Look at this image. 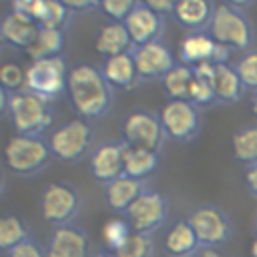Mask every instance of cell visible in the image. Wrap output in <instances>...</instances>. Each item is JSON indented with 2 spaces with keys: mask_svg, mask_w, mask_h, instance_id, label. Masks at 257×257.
<instances>
[{
  "mask_svg": "<svg viewBox=\"0 0 257 257\" xmlns=\"http://www.w3.org/2000/svg\"><path fill=\"white\" fill-rule=\"evenodd\" d=\"M30 235L28 223L18 215H2L0 217V251L8 253L26 241Z\"/></svg>",
  "mask_w": 257,
  "mask_h": 257,
  "instance_id": "4316f807",
  "label": "cell"
},
{
  "mask_svg": "<svg viewBox=\"0 0 257 257\" xmlns=\"http://www.w3.org/2000/svg\"><path fill=\"white\" fill-rule=\"evenodd\" d=\"M235 70L243 82L245 88H251L253 92L257 90V50H249L245 52L237 64H235Z\"/></svg>",
  "mask_w": 257,
  "mask_h": 257,
  "instance_id": "d6a6232c",
  "label": "cell"
},
{
  "mask_svg": "<svg viewBox=\"0 0 257 257\" xmlns=\"http://www.w3.org/2000/svg\"><path fill=\"white\" fill-rule=\"evenodd\" d=\"M66 92L74 110L84 120L100 118L112 104V90L102 72L90 64H76L68 70Z\"/></svg>",
  "mask_w": 257,
  "mask_h": 257,
  "instance_id": "6da1fadb",
  "label": "cell"
},
{
  "mask_svg": "<svg viewBox=\"0 0 257 257\" xmlns=\"http://www.w3.org/2000/svg\"><path fill=\"white\" fill-rule=\"evenodd\" d=\"M209 34L213 36L215 42H219L231 50L233 48L243 50L253 40L251 24L239 12V8H233L229 4H219L215 8L211 24H209Z\"/></svg>",
  "mask_w": 257,
  "mask_h": 257,
  "instance_id": "52a82bcc",
  "label": "cell"
},
{
  "mask_svg": "<svg viewBox=\"0 0 257 257\" xmlns=\"http://www.w3.org/2000/svg\"><path fill=\"white\" fill-rule=\"evenodd\" d=\"M139 2L143 6H147L149 10L157 12L159 16H165V14H173L177 0H139Z\"/></svg>",
  "mask_w": 257,
  "mask_h": 257,
  "instance_id": "8d00e7d4",
  "label": "cell"
},
{
  "mask_svg": "<svg viewBox=\"0 0 257 257\" xmlns=\"http://www.w3.org/2000/svg\"><path fill=\"white\" fill-rule=\"evenodd\" d=\"M251 110H253V114H255V118H257V90H255L253 96H251Z\"/></svg>",
  "mask_w": 257,
  "mask_h": 257,
  "instance_id": "7bdbcfd3",
  "label": "cell"
},
{
  "mask_svg": "<svg viewBox=\"0 0 257 257\" xmlns=\"http://www.w3.org/2000/svg\"><path fill=\"white\" fill-rule=\"evenodd\" d=\"M217 42L211 34L191 32L179 42V60L187 66H197L201 62H213Z\"/></svg>",
  "mask_w": 257,
  "mask_h": 257,
  "instance_id": "ffe728a7",
  "label": "cell"
},
{
  "mask_svg": "<svg viewBox=\"0 0 257 257\" xmlns=\"http://www.w3.org/2000/svg\"><path fill=\"white\" fill-rule=\"evenodd\" d=\"M8 102H10V92L0 84V118L8 112Z\"/></svg>",
  "mask_w": 257,
  "mask_h": 257,
  "instance_id": "ab89813d",
  "label": "cell"
},
{
  "mask_svg": "<svg viewBox=\"0 0 257 257\" xmlns=\"http://www.w3.org/2000/svg\"><path fill=\"white\" fill-rule=\"evenodd\" d=\"M135 233L155 235L169 219V201L159 191L147 189L122 215Z\"/></svg>",
  "mask_w": 257,
  "mask_h": 257,
  "instance_id": "9c48e42d",
  "label": "cell"
},
{
  "mask_svg": "<svg viewBox=\"0 0 257 257\" xmlns=\"http://www.w3.org/2000/svg\"><path fill=\"white\" fill-rule=\"evenodd\" d=\"M163 88L169 94V98L177 100H189V90L193 82V68L187 64H175L163 78Z\"/></svg>",
  "mask_w": 257,
  "mask_h": 257,
  "instance_id": "f1b7e54d",
  "label": "cell"
},
{
  "mask_svg": "<svg viewBox=\"0 0 257 257\" xmlns=\"http://www.w3.org/2000/svg\"><path fill=\"white\" fill-rule=\"evenodd\" d=\"M8 116L16 128V135L42 137V133L52 124L50 100L30 90L12 92L8 102Z\"/></svg>",
  "mask_w": 257,
  "mask_h": 257,
  "instance_id": "3957f363",
  "label": "cell"
},
{
  "mask_svg": "<svg viewBox=\"0 0 257 257\" xmlns=\"http://www.w3.org/2000/svg\"><path fill=\"white\" fill-rule=\"evenodd\" d=\"M80 195L66 183H50L40 197L42 219L54 227L70 225L80 213Z\"/></svg>",
  "mask_w": 257,
  "mask_h": 257,
  "instance_id": "30bf717a",
  "label": "cell"
},
{
  "mask_svg": "<svg viewBox=\"0 0 257 257\" xmlns=\"http://www.w3.org/2000/svg\"><path fill=\"white\" fill-rule=\"evenodd\" d=\"M38 24L32 16H28L26 12H20V10H14L10 14H6L2 20H0V36L4 42L16 46V48H26L32 38L36 36L38 32Z\"/></svg>",
  "mask_w": 257,
  "mask_h": 257,
  "instance_id": "2e32d148",
  "label": "cell"
},
{
  "mask_svg": "<svg viewBox=\"0 0 257 257\" xmlns=\"http://www.w3.org/2000/svg\"><path fill=\"white\" fill-rule=\"evenodd\" d=\"M70 12H86L92 8H100V0H60Z\"/></svg>",
  "mask_w": 257,
  "mask_h": 257,
  "instance_id": "74e56055",
  "label": "cell"
},
{
  "mask_svg": "<svg viewBox=\"0 0 257 257\" xmlns=\"http://www.w3.org/2000/svg\"><path fill=\"white\" fill-rule=\"evenodd\" d=\"M159 153L143 147H128L124 157V175L147 181L157 169H159Z\"/></svg>",
  "mask_w": 257,
  "mask_h": 257,
  "instance_id": "d4e9b609",
  "label": "cell"
},
{
  "mask_svg": "<svg viewBox=\"0 0 257 257\" xmlns=\"http://www.w3.org/2000/svg\"><path fill=\"white\" fill-rule=\"evenodd\" d=\"M159 120L169 139L189 143L201 131V108L191 100L169 98L159 110Z\"/></svg>",
  "mask_w": 257,
  "mask_h": 257,
  "instance_id": "ba28073f",
  "label": "cell"
},
{
  "mask_svg": "<svg viewBox=\"0 0 257 257\" xmlns=\"http://www.w3.org/2000/svg\"><path fill=\"white\" fill-rule=\"evenodd\" d=\"M14 4L12 6H20V4H28V2H32V0H12Z\"/></svg>",
  "mask_w": 257,
  "mask_h": 257,
  "instance_id": "7dc6e473",
  "label": "cell"
},
{
  "mask_svg": "<svg viewBox=\"0 0 257 257\" xmlns=\"http://www.w3.org/2000/svg\"><path fill=\"white\" fill-rule=\"evenodd\" d=\"M90 241L78 225L54 227L46 245V257H88Z\"/></svg>",
  "mask_w": 257,
  "mask_h": 257,
  "instance_id": "5bb4252c",
  "label": "cell"
},
{
  "mask_svg": "<svg viewBox=\"0 0 257 257\" xmlns=\"http://www.w3.org/2000/svg\"><path fill=\"white\" fill-rule=\"evenodd\" d=\"M231 149H233V157L239 163L247 167L257 165V124L239 128L231 139Z\"/></svg>",
  "mask_w": 257,
  "mask_h": 257,
  "instance_id": "83f0119b",
  "label": "cell"
},
{
  "mask_svg": "<svg viewBox=\"0 0 257 257\" xmlns=\"http://www.w3.org/2000/svg\"><path fill=\"white\" fill-rule=\"evenodd\" d=\"M201 245L189 221H175L165 235V251L171 257H195Z\"/></svg>",
  "mask_w": 257,
  "mask_h": 257,
  "instance_id": "7402d4cb",
  "label": "cell"
},
{
  "mask_svg": "<svg viewBox=\"0 0 257 257\" xmlns=\"http://www.w3.org/2000/svg\"><path fill=\"white\" fill-rule=\"evenodd\" d=\"M213 86L219 102H239L245 92V86L235 66H229V64H217Z\"/></svg>",
  "mask_w": 257,
  "mask_h": 257,
  "instance_id": "484cf974",
  "label": "cell"
},
{
  "mask_svg": "<svg viewBox=\"0 0 257 257\" xmlns=\"http://www.w3.org/2000/svg\"><path fill=\"white\" fill-rule=\"evenodd\" d=\"M92 128L84 118H70L56 126L48 137V147L54 159L62 163H80L92 153Z\"/></svg>",
  "mask_w": 257,
  "mask_h": 257,
  "instance_id": "277c9868",
  "label": "cell"
},
{
  "mask_svg": "<svg viewBox=\"0 0 257 257\" xmlns=\"http://www.w3.org/2000/svg\"><path fill=\"white\" fill-rule=\"evenodd\" d=\"M213 12L215 6L211 4V0H177L173 16L181 26L199 32L203 28H209Z\"/></svg>",
  "mask_w": 257,
  "mask_h": 257,
  "instance_id": "44dd1931",
  "label": "cell"
},
{
  "mask_svg": "<svg viewBox=\"0 0 257 257\" xmlns=\"http://www.w3.org/2000/svg\"><path fill=\"white\" fill-rule=\"evenodd\" d=\"M245 183H247L249 191L253 193V197L257 199V165L247 167V171H245Z\"/></svg>",
  "mask_w": 257,
  "mask_h": 257,
  "instance_id": "f35d334b",
  "label": "cell"
},
{
  "mask_svg": "<svg viewBox=\"0 0 257 257\" xmlns=\"http://www.w3.org/2000/svg\"><path fill=\"white\" fill-rule=\"evenodd\" d=\"M131 46H133V42H131V36L122 22H108V24L100 26V30L94 38V50L104 58L131 52Z\"/></svg>",
  "mask_w": 257,
  "mask_h": 257,
  "instance_id": "603a6c76",
  "label": "cell"
},
{
  "mask_svg": "<svg viewBox=\"0 0 257 257\" xmlns=\"http://www.w3.org/2000/svg\"><path fill=\"white\" fill-rule=\"evenodd\" d=\"M131 233H133V229H131L128 221L122 215L120 217H112L102 225V241H104V245H106V249L110 253H116L126 243Z\"/></svg>",
  "mask_w": 257,
  "mask_h": 257,
  "instance_id": "f546056e",
  "label": "cell"
},
{
  "mask_svg": "<svg viewBox=\"0 0 257 257\" xmlns=\"http://www.w3.org/2000/svg\"><path fill=\"white\" fill-rule=\"evenodd\" d=\"M4 159L8 169L18 177H34L42 173L54 159L48 141L42 137L14 135L4 147Z\"/></svg>",
  "mask_w": 257,
  "mask_h": 257,
  "instance_id": "7a4b0ae2",
  "label": "cell"
},
{
  "mask_svg": "<svg viewBox=\"0 0 257 257\" xmlns=\"http://www.w3.org/2000/svg\"><path fill=\"white\" fill-rule=\"evenodd\" d=\"M116 257H153L155 255V239L145 233H131L126 243L114 253Z\"/></svg>",
  "mask_w": 257,
  "mask_h": 257,
  "instance_id": "4dcf8cb0",
  "label": "cell"
},
{
  "mask_svg": "<svg viewBox=\"0 0 257 257\" xmlns=\"http://www.w3.org/2000/svg\"><path fill=\"white\" fill-rule=\"evenodd\" d=\"M126 149H128V145L124 141H110V143H102L96 149H92V153L88 157L92 177L102 185H108L114 179L122 177Z\"/></svg>",
  "mask_w": 257,
  "mask_h": 257,
  "instance_id": "7c38bea8",
  "label": "cell"
},
{
  "mask_svg": "<svg viewBox=\"0 0 257 257\" xmlns=\"http://www.w3.org/2000/svg\"><path fill=\"white\" fill-rule=\"evenodd\" d=\"M255 235H257V217H255Z\"/></svg>",
  "mask_w": 257,
  "mask_h": 257,
  "instance_id": "c3c4849f",
  "label": "cell"
},
{
  "mask_svg": "<svg viewBox=\"0 0 257 257\" xmlns=\"http://www.w3.org/2000/svg\"><path fill=\"white\" fill-rule=\"evenodd\" d=\"M0 84L12 94V92H20L24 90L26 84V70H22L18 64L8 62L0 66Z\"/></svg>",
  "mask_w": 257,
  "mask_h": 257,
  "instance_id": "836d02e7",
  "label": "cell"
},
{
  "mask_svg": "<svg viewBox=\"0 0 257 257\" xmlns=\"http://www.w3.org/2000/svg\"><path fill=\"white\" fill-rule=\"evenodd\" d=\"M2 193H4V173L0 169V197H2Z\"/></svg>",
  "mask_w": 257,
  "mask_h": 257,
  "instance_id": "bcb514c9",
  "label": "cell"
},
{
  "mask_svg": "<svg viewBox=\"0 0 257 257\" xmlns=\"http://www.w3.org/2000/svg\"><path fill=\"white\" fill-rule=\"evenodd\" d=\"M143 191H147L145 181L122 175V177L114 179L112 183L104 185V199H106V205L112 211L124 215V211L141 197Z\"/></svg>",
  "mask_w": 257,
  "mask_h": 257,
  "instance_id": "d6986e66",
  "label": "cell"
},
{
  "mask_svg": "<svg viewBox=\"0 0 257 257\" xmlns=\"http://www.w3.org/2000/svg\"><path fill=\"white\" fill-rule=\"evenodd\" d=\"M215 80V78H213ZM213 80L211 78H201V76H195L193 74V82H191V90H189V100L199 106V108H205V106H211L217 102V94H215V86H213Z\"/></svg>",
  "mask_w": 257,
  "mask_h": 257,
  "instance_id": "1f68e13d",
  "label": "cell"
},
{
  "mask_svg": "<svg viewBox=\"0 0 257 257\" xmlns=\"http://www.w3.org/2000/svg\"><path fill=\"white\" fill-rule=\"evenodd\" d=\"M165 139L167 135L159 120V114H153L149 110H135L124 118L122 141L128 147H143L161 153Z\"/></svg>",
  "mask_w": 257,
  "mask_h": 257,
  "instance_id": "8fae6325",
  "label": "cell"
},
{
  "mask_svg": "<svg viewBox=\"0 0 257 257\" xmlns=\"http://www.w3.org/2000/svg\"><path fill=\"white\" fill-rule=\"evenodd\" d=\"M100 72H102L104 80L108 82V86L118 88V90H128L141 80L139 72H137V66H135L133 52H124V54L104 58V64H102Z\"/></svg>",
  "mask_w": 257,
  "mask_h": 257,
  "instance_id": "e0dca14e",
  "label": "cell"
},
{
  "mask_svg": "<svg viewBox=\"0 0 257 257\" xmlns=\"http://www.w3.org/2000/svg\"><path fill=\"white\" fill-rule=\"evenodd\" d=\"M253 0H227V4L229 6H233V8H245V6H249Z\"/></svg>",
  "mask_w": 257,
  "mask_h": 257,
  "instance_id": "b9f144b4",
  "label": "cell"
},
{
  "mask_svg": "<svg viewBox=\"0 0 257 257\" xmlns=\"http://www.w3.org/2000/svg\"><path fill=\"white\" fill-rule=\"evenodd\" d=\"M124 28L131 36L133 46H143L155 40H161L163 34V16L149 10L139 2V6L124 18Z\"/></svg>",
  "mask_w": 257,
  "mask_h": 257,
  "instance_id": "9a60e30c",
  "label": "cell"
},
{
  "mask_svg": "<svg viewBox=\"0 0 257 257\" xmlns=\"http://www.w3.org/2000/svg\"><path fill=\"white\" fill-rule=\"evenodd\" d=\"M6 257H46V247H42L34 237H28L18 247L8 251Z\"/></svg>",
  "mask_w": 257,
  "mask_h": 257,
  "instance_id": "d590c367",
  "label": "cell"
},
{
  "mask_svg": "<svg viewBox=\"0 0 257 257\" xmlns=\"http://www.w3.org/2000/svg\"><path fill=\"white\" fill-rule=\"evenodd\" d=\"M66 80H68V68L62 56L32 60L26 66L24 90H30L52 102L66 90Z\"/></svg>",
  "mask_w": 257,
  "mask_h": 257,
  "instance_id": "5b68a950",
  "label": "cell"
},
{
  "mask_svg": "<svg viewBox=\"0 0 257 257\" xmlns=\"http://www.w3.org/2000/svg\"><path fill=\"white\" fill-rule=\"evenodd\" d=\"M64 32L58 28H38L36 36L32 38V42L24 48L26 56L32 60H44V58H54V56H62L64 50Z\"/></svg>",
  "mask_w": 257,
  "mask_h": 257,
  "instance_id": "cb8c5ba5",
  "label": "cell"
},
{
  "mask_svg": "<svg viewBox=\"0 0 257 257\" xmlns=\"http://www.w3.org/2000/svg\"><path fill=\"white\" fill-rule=\"evenodd\" d=\"M14 10L26 12L42 28H58V30H62L66 26L68 18H70V10L60 0H32L28 4L14 6Z\"/></svg>",
  "mask_w": 257,
  "mask_h": 257,
  "instance_id": "ac0fdd59",
  "label": "cell"
},
{
  "mask_svg": "<svg viewBox=\"0 0 257 257\" xmlns=\"http://www.w3.org/2000/svg\"><path fill=\"white\" fill-rule=\"evenodd\" d=\"M131 52H133L135 66H137L141 80L163 78L175 66V58H173L171 50L161 40H155V42H149L143 46H135Z\"/></svg>",
  "mask_w": 257,
  "mask_h": 257,
  "instance_id": "4fadbf2b",
  "label": "cell"
},
{
  "mask_svg": "<svg viewBox=\"0 0 257 257\" xmlns=\"http://www.w3.org/2000/svg\"><path fill=\"white\" fill-rule=\"evenodd\" d=\"M139 6V0H100V10L112 18V22H124V18Z\"/></svg>",
  "mask_w": 257,
  "mask_h": 257,
  "instance_id": "e575fe53",
  "label": "cell"
},
{
  "mask_svg": "<svg viewBox=\"0 0 257 257\" xmlns=\"http://www.w3.org/2000/svg\"><path fill=\"white\" fill-rule=\"evenodd\" d=\"M2 42H4V40H2V36H0V46H2Z\"/></svg>",
  "mask_w": 257,
  "mask_h": 257,
  "instance_id": "681fc988",
  "label": "cell"
},
{
  "mask_svg": "<svg viewBox=\"0 0 257 257\" xmlns=\"http://www.w3.org/2000/svg\"><path fill=\"white\" fill-rule=\"evenodd\" d=\"M195 257H223L217 247H201Z\"/></svg>",
  "mask_w": 257,
  "mask_h": 257,
  "instance_id": "60d3db41",
  "label": "cell"
},
{
  "mask_svg": "<svg viewBox=\"0 0 257 257\" xmlns=\"http://www.w3.org/2000/svg\"><path fill=\"white\" fill-rule=\"evenodd\" d=\"M187 221L193 227L201 247L221 249L233 237V223L219 205H201L189 215Z\"/></svg>",
  "mask_w": 257,
  "mask_h": 257,
  "instance_id": "8992f818",
  "label": "cell"
},
{
  "mask_svg": "<svg viewBox=\"0 0 257 257\" xmlns=\"http://www.w3.org/2000/svg\"><path fill=\"white\" fill-rule=\"evenodd\" d=\"M94 257H116L114 253H110V251H100V253H96Z\"/></svg>",
  "mask_w": 257,
  "mask_h": 257,
  "instance_id": "f6af8a7d",
  "label": "cell"
},
{
  "mask_svg": "<svg viewBox=\"0 0 257 257\" xmlns=\"http://www.w3.org/2000/svg\"><path fill=\"white\" fill-rule=\"evenodd\" d=\"M251 257H257V237H255V241L251 243Z\"/></svg>",
  "mask_w": 257,
  "mask_h": 257,
  "instance_id": "ee69618b",
  "label": "cell"
}]
</instances>
